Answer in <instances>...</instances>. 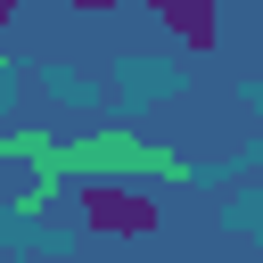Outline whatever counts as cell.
I'll return each instance as SVG.
<instances>
[{"label": "cell", "mask_w": 263, "mask_h": 263, "mask_svg": "<svg viewBox=\"0 0 263 263\" xmlns=\"http://www.w3.org/2000/svg\"><path fill=\"white\" fill-rule=\"evenodd\" d=\"M82 222L107 230V238H156L164 230V205L148 189H132V181H90L82 189Z\"/></svg>", "instance_id": "cell-1"}, {"label": "cell", "mask_w": 263, "mask_h": 263, "mask_svg": "<svg viewBox=\"0 0 263 263\" xmlns=\"http://www.w3.org/2000/svg\"><path fill=\"white\" fill-rule=\"evenodd\" d=\"M148 16H156L181 49H197V58L222 41V8H214V0H148Z\"/></svg>", "instance_id": "cell-2"}, {"label": "cell", "mask_w": 263, "mask_h": 263, "mask_svg": "<svg viewBox=\"0 0 263 263\" xmlns=\"http://www.w3.org/2000/svg\"><path fill=\"white\" fill-rule=\"evenodd\" d=\"M74 8H90V16H99V8H115V0H74Z\"/></svg>", "instance_id": "cell-3"}, {"label": "cell", "mask_w": 263, "mask_h": 263, "mask_svg": "<svg viewBox=\"0 0 263 263\" xmlns=\"http://www.w3.org/2000/svg\"><path fill=\"white\" fill-rule=\"evenodd\" d=\"M8 16H16V0H0V25H8Z\"/></svg>", "instance_id": "cell-4"}]
</instances>
